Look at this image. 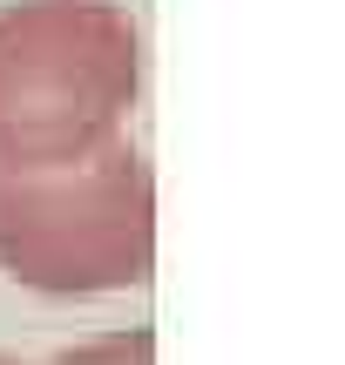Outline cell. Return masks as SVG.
Listing matches in <instances>:
<instances>
[{
	"instance_id": "cell-1",
	"label": "cell",
	"mask_w": 345,
	"mask_h": 365,
	"mask_svg": "<svg viewBox=\"0 0 345 365\" xmlns=\"http://www.w3.org/2000/svg\"><path fill=\"white\" fill-rule=\"evenodd\" d=\"M0 271L48 298H102L156 271V176L115 135L68 163H0Z\"/></svg>"
},
{
	"instance_id": "cell-2",
	"label": "cell",
	"mask_w": 345,
	"mask_h": 365,
	"mask_svg": "<svg viewBox=\"0 0 345 365\" xmlns=\"http://www.w3.org/2000/svg\"><path fill=\"white\" fill-rule=\"evenodd\" d=\"M143 95V34L115 0L0 7V163H68L115 143Z\"/></svg>"
},
{
	"instance_id": "cell-3",
	"label": "cell",
	"mask_w": 345,
	"mask_h": 365,
	"mask_svg": "<svg viewBox=\"0 0 345 365\" xmlns=\"http://www.w3.org/2000/svg\"><path fill=\"white\" fill-rule=\"evenodd\" d=\"M54 365H156V331L149 325H129V331H102V339L61 352Z\"/></svg>"
},
{
	"instance_id": "cell-4",
	"label": "cell",
	"mask_w": 345,
	"mask_h": 365,
	"mask_svg": "<svg viewBox=\"0 0 345 365\" xmlns=\"http://www.w3.org/2000/svg\"><path fill=\"white\" fill-rule=\"evenodd\" d=\"M0 365H21V359H0Z\"/></svg>"
}]
</instances>
